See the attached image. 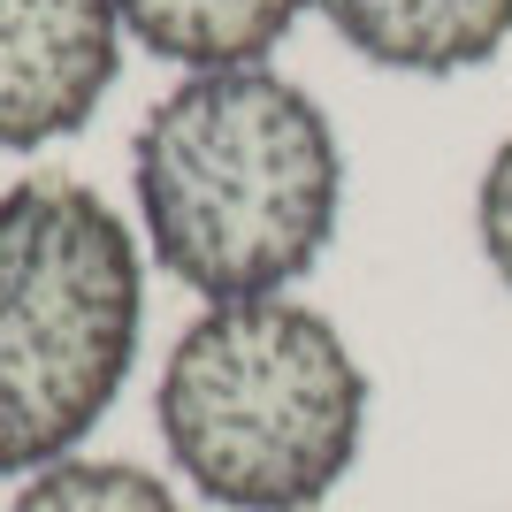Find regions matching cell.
<instances>
[{
  "mask_svg": "<svg viewBox=\"0 0 512 512\" xmlns=\"http://www.w3.org/2000/svg\"><path fill=\"white\" fill-rule=\"evenodd\" d=\"M130 184L153 260L207 306L283 299L329 253L344 153L314 92L276 69H192L146 107Z\"/></svg>",
  "mask_w": 512,
  "mask_h": 512,
  "instance_id": "cell-1",
  "label": "cell"
},
{
  "mask_svg": "<svg viewBox=\"0 0 512 512\" xmlns=\"http://www.w3.org/2000/svg\"><path fill=\"white\" fill-rule=\"evenodd\" d=\"M153 413L199 497L230 512H306L360 459L367 367L314 306L230 299L169 344Z\"/></svg>",
  "mask_w": 512,
  "mask_h": 512,
  "instance_id": "cell-2",
  "label": "cell"
},
{
  "mask_svg": "<svg viewBox=\"0 0 512 512\" xmlns=\"http://www.w3.org/2000/svg\"><path fill=\"white\" fill-rule=\"evenodd\" d=\"M146 329L138 237L92 184L0 192V474H39L123 398Z\"/></svg>",
  "mask_w": 512,
  "mask_h": 512,
  "instance_id": "cell-3",
  "label": "cell"
},
{
  "mask_svg": "<svg viewBox=\"0 0 512 512\" xmlns=\"http://www.w3.org/2000/svg\"><path fill=\"white\" fill-rule=\"evenodd\" d=\"M123 69L115 0H0V146L31 153L92 123Z\"/></svg>",
  "mask_w": 512,
  "mask_h": 512,
  "instance_id": "cell-4",
  "label": "cell"
},
{
  "mask_svg": "<svg viewBox=\"0 0 512 512\" xmlns=\"http://www.w3.org/2000/svg\"><path fill=\"white\" fill-rule=\"evenodd\" d=\"M352 54L406 77L482 69L512 39V0H314Z\"/></svg>",
  "mask_w": 512,
  "mask_h": 512,
  "instance_id": "cell-5",
  "label": "cell"
},
{
  "mask_svg": "<svg viewBox=\"0 0 512 512\" xmlns=\"http://www.w3.org/2000/svg\"><path fill=\"white\" fill-rule=\"evenodd\" d=\"M306 0H115L123 31L184 69H253Z\"/></svg>",
  "mask_w": 512,
  "mask_h": 512,
  "instance_id": "cell-6",
  "label": "cell"
},
{
  "mask_svg": "<svg viewBox=\"0 0 512 512\" xmlns=\"http://www.w3.org/2000/svg\"><path fill=\"white\" fill-rule=\"evenodd\" d=\"M8 512H184V497L161 474L130 467V459H54V467L23 474Z\"/></svg>",
  "mask_w": 512,
  "mask_h": 512,
  "instance_id": "cell-7",
  "label": "cell"
},
{
  "mask_svg": "<svg viewBox=\"0 0 512 512\" xmlns=\"http://www.w3.org/2000/svg\"><path fill=\"white\" fill-rule=\"evenodd\" d=\"M474 237H482L490 276L512 291V138L490 153V169H482V192H474Z\"/></svg>",
  "mask_w": 512,
  "mask_h": 512,
  "instance_id": "cell-8",
  "label": "cell"
}]
</instances>
